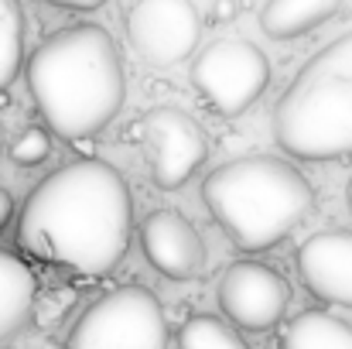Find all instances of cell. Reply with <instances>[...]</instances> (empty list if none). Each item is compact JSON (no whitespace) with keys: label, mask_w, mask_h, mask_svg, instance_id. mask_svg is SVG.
<instances>
[{"label":"cell","mask_w":352,"mask_h":349,"mask_svg":"<svg viewBox=\"0 0 352 349\" xmlns=\"http://www.w3.org/2000/svg\"><path fill=\"white\" fill-rule=\"evenodd\" d=\"M270 83L267 55L239 38L212 41L192 65V86L219 116H239L250 110Z\"/></svg>","instance_id":"6"},{"label":"cell","mask_w":352,"mask_h":349,"mask_svg":"<svg viewBox=\"0 0 352 349\" xmlns=\"http://www.w3.org/2000/svg\"><path fill=\"white\" fill-rule=\"evenodd\" d=\"M274 140L298 161L352 158V31L301 65L277 100Z\"/></svg>","instance_id":"4"},{"label":"cell","mask_w":352,"mask_h":349,"mask_svg":"<svg viewBox=\"0 0 352 349\" xmlns=\"http://www.w3.org/2000/svg\"><path fill=\"white\" fill-rule=\"evenodd\" d=\"M202 202L236 250L260 253L287 240L315 206L311 182L284 158L246 154L202 182Z\"/></svg>","instance_id":"3"},{"label":"cell","mask_w":352,"mask_h":349,"mask_svg":"<svg viewBox=\"0 0 352 349\" xmlns=\"http://www.w3.org/2000/svg\"><path fill=\"white\" fill-rule=\"evenodd\" d=\"M233 17H236V0H216L212 21H233Z\"/></svg>","instance_id":"20"},{"label":"cell","mask_w":352,"mask_h":349,"mask_svg":"<svg viewBox=\"0 0 352 349\" xmlns=\"http://www.w3.org/2000/svg\"><path fill=\"white\" fill-rule=\"evenodd\" d=\"M126 38L147 65L168 69L195 52L202 17L192 0H133L126 10Z\"/></svg>","instance_id":"8"},{"label":"cell","mask_w":352,"mask_h":349,"mask_svg":"<svg viewBox=\"0 0 352 349\" xmlns=\"http://www.w3.org/2000/svg\"><path fill=\"white\" fill-rule=\"evenodd\" d=\"M133 199L113 165L76 158L41 178L21 206L17 246L82 277H107L130 246Z\"/></svg>","instance_id":"1"},{"label":"cell","mask_w":352,"mask_h":349,"mask_svg":"<svg viewBox=\"0 0 352 349\" xmlns=\"http://www.w3.org/2000/svg\"><path fill=\"white\" fill-rule=\"evenodd\" d=\"M140 246L154 271L171 281H192L206 271V240L178 209H154L140 223Z\"/></svg>","instance_id":"10"},{"label":"cell","mask_w":352,"mask_h":349,"mask_svg":"<svg viewBox=\"0 0 352 349\" xmlns=\"http://www.w3.org/2000/svg\"><path fill=\"white\" fill-rule=\"evenodd\" d=\"M284 349H352V326L329 312H301L284 332Z\"/></svg>","instance_id":"14"},{"label":"cell","mask_w":352,"mask_h":349,"mask_svg":"<svg viewBox=\"0 0 352 349\" xmlns=\"http://www.w3.org/2000/svg\"><path fill=\"white\" fill-rule=\"evenodd\" d=\"M38 277L34 271L0 246V349H7L34 319Z\"/></svg>","instance_id":"12"},{"label":"cell","mask_w":352,"mask_h":349,"mask_svg":"<svg viewBox=\"0 0 352 349\" xmlns=\"http://www.w3.org/2000/svg\"><path fill=\"white\" fill-rule=\"evenodd\" d=\"M298 274L318 302L352 308V233L325 230L308 236L298 250Z\"/></svg>","instance_id":"11"},{"label":"cell","mask_w":352,"mask_h":349,"mask_svg":"<svg viewBox=\"0 0 352 349\" xmlns=\"http://www.w3.org/2000/svg\"><path fill=\"white\" fill-rule=\"evenodd\" d=\"M10 220H14V199L7 189H0V233L10 226Z\"/></svg>","instance_id":"18"},{"label":"cell","mask_w":352,"mask_h":349,"mask_svg":"<svg viewBox=\"0 0 352 349\" xmlns=\"http://www.w3.org/2000/svg\"><path fill=\"white\" fill-rule=\"evenodd\" d=\"M342 0H263L260 7V28L274 41H294L329 17H336Z\"/></svg>","instance_id":"13"},{"label":"cell","mask_w":352,"mask_h":349,"mask_svg":"<svg viewBox=\"0 0 352 349\" xmlns=\"http://www.w3.org/2000/svg\"><path fill=\"white\" fill-rule=\"evenodd\" d=\"M133 137L147 154V168L157 189H182L209 158L206 130L178 107H154L133 123Z\"/></svg>","instance_id":"7"},{"label":"cell","mask_w":352,"mask_h":349,"mask_svg":"<svg viewBox=\"0 0 352 349\" xmlns=\"http://www.w3.org/2000/svg\"><path fill=\"white\" fill-rule=\"evenodd\" d=\"M28 93L45 123L79 144L113 123L126 100L123 59L103 24H69L28 59Z\"/></svg>","instance_id":"2"},{"label":"cell","mask_w":352,"mask_h":349,"mask_svg":"<svg viewBox=\"0 0 352 349\" xmlns=\"http://www.w3.org/2000/svg\"><path fill=\"white\" fill-rule=\"evenodd\" d=\"M216 302L223 315L236 329L246 332H267L274 329L287 305H291V284L280 271L256 264V260H236L223 271L216 284Z\"/></svg>","instance_id":"9"},{"label":"cell","mask_w":352,"mask_h":349,"mask_svg":"<svg viewBox=\"0 0 352 349\" xmlns=\"http://www.w3.org/2000/svg\"><path fill=\"white\" fill-rule=\"evenodd\" d=\"M178 346L182 349H250L246 339L233 329L230 319L219 315H192L178 329Z\"/></svg>","instance_id":"16"},{"label":"cell","mask_w":352,"mask_h":349,"mask_svg":"<svg viewBox=\"0 0 352 349\" xmlns=\"http://www.w3.org/2000/svg\"><path fill=\"white\" fill-rule=\"evenodd\" d=\"M346 195H349V209H352V178H349V189H346Z\"/></svg>","instance_id":"21"},{"label":"cell","mask_w":352,"mask_h":349,"mask_svg":"<svg viewBox=\"0 0 352 349\" xmlns=\"http://www.w3.org/2000/svg\"><path fill=\"white\" fill-rule=\"evenodd\" d=\"M65 349H168L164 308L140 284L113 288L76 319Z\"/></svg>","instance_id":"5"},{"label":"cell","mask_w":352,"mask_h":349,"mask_svg":"<svg viewBox=\"0 0 352 349\" xmlns=\"http://www.w3.org/2000/svg\"><path fill=\"white\" fill-rule=\"evenodd\" d=\"M24 65V10L21 0H0V89H7Z\"/></svg>","instance_id":"15"},{"label":"cell","mask_w":352,"mask_h":349,"mask_svg":"<svg viewBox=\"0 0 352 349\" xmlns=\"http://www.w3.org/2000/svg\"><path fill=\"white\" fill-rule=\"evenodd\" d=\"M7 154H10L14 165H21V168H34V165L48 161V154H52V137H48L41 127H24V130L14 137V144H10Z\"/></svg>","instance_id":"17"},{"label":"cell","mask_w":352,"mask_h":349,"mask_svg":"<svg viewBox=\"0 0 352 349\" xmlns=\"http://www.w3.org/2000/svg\"><path fill=\"white\" fill-rule=\"evenodd\" d=\"M0 151H3V130H0Z\"/></svg>","instance_id":"22"},{"label":"cell","mask_w":352,"mask_h":349,"mask_svg":"<svg viewBox=\"0 0 352 349\" xmlns=\"http://www.w3.org/2000/svg\"><path fill=\"white\" fill-rule=\"evenodd\" d=\"M48 3L65 7V10H96V7H103L107 0H48Z\"/></svg>","instance_id":"19"}]
</instances>
